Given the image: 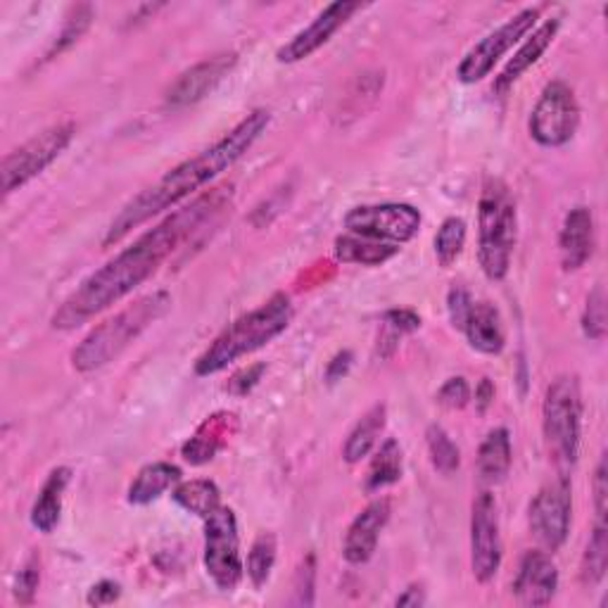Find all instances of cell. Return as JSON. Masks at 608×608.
Instances as JSON below:
<instances>
[{
	"label": "cell",
	"instance_id": "cell-6",
	"mask_svg": "<svg viewBox=\"0 0 608 608\" xmlns=\"http://www.w3.org/2000/svg\"><path fill=\"white\" fill-rule=\"evenodd\" d=\"M543 426L554 466L561 478H568L578 464L582 435V393L576 376L551 381L543 404Z\"/></svg>",
	"mask_w": 608,
	"mask_h": 608
},
{
	"label": "cell",
	"instance_id": "cell-36",
	"mask_svg": "<svg viewBox=\"0 0 608 608\" xmlns=\"http://www.w3.org/2000/svg\"><path fill=\"white\" fill-rule=\"evenodd\" d=\"M437 402H440L447 409H464L470 402V387H468L466 378H462V376L449 378L440 387V393H437Z\"/></svg>",
	"mask_w": 608,
	"mask_h": 608
},
{
	"label": "cell",
	"instance_id": "cell-35",
	"mask_svg": "<svg viewBox=\"0 0 608 608\" xmlns=\"http://www.w3.org/2000/svg\"><path fill=\"white\" fill-rule=\"evenodd\" d=\"M39 582H41V564L37 556H31L14 578V599L20 604H31L33 597H37Z\"/></svg>",
	"mask_w": 608,
	"mask_h": 608
},
{
	"label": "cell",
	"instance_id": "cell-15",
	"mask_svg": "<svg viewBox=\"0 0 608 608\" xmlns=\"http://www.w3.org/2000/svg\"><path fill=\"white\" fill-rule=\"evenodd\" d=\"M559 589V570L547 551H526L520 559L514 595L520 606H547Z\"/></svg>",
	"mask_w": 608,
	"mask_h": 608
},
{
	"label": "cell",
	"instance_id": "cell-7",
	"mask_svg": "<svg viewBox=\"0 0 608 608\" xmlns=\"http://www.w3.org/2000/svg\"><path fill=\"white\" fill-rule=\"evenodd\" d=\"M77 136V126L72 122L50 126L37 136L29 139L24 145L12 150L3 160V191L6 195L20 191L31 179L43 174L62 152L70 148Z\"/></svg>",
	"mask_w": 608,
	"mask_h": 608
},
{
	"label": "cell",
	"instance_id": "cell-18",
	"mask_svg": "<svg viewBox=\"0 0 608 608\" xmlns=\"http://www.w3.org/2000/svg\"><path fill=\"white\" fill-rule=\"evenodd\" d=\"M559 250H561V264L566 272H578L595 252V216L589 207H572L561 226L559 235Z\"/></svg>",
	"mask_w": 608,
	"mask_h": 608
},
{
	"label": "cell",
	"instance_id": "cell-24",
	"mask_svg": "<svg viewBox=\"0 0 608 608\" xmlns=\"http://www.w3.org/2000/svg\"><path fill=\"white\" fill-rule=\"evenodd\" d=\"M399 252V245L393 243H381L362 239V235H341L335 241V257L347 264H362V266H381L387 260H393Z\"/></svg>",
	"mask_w": 608,
	"mask_h": 608
},
{
	"label": "cell",
	"instance_id": "cell-23",
	"mask_svg": "<svg viewBox=\"0 0 608 608\" xmlns=\"http://www.w3.org/2000/svg\"><path fill=\"white\" fill-rule=\"evenodd\" d=\"M181 480V468L166 462H155L148 464L145 468L139 470L136 480L129 487V501L136 506H145L150 501L160 499L169 487L176 485Z\"/></svg>",
	"mask_w": 608,
	"mask_h": 608
},
{
	"label": "cell",
	"instance_id": "cell-40",
	"mask_svg": "<svg viewBox=\"0 0 608 608\" xmlns=\"http://www.w3.org/2000/svg\"><path fill=\"white\" fill-rule=\"evenodd\" d=\"M264 371H266V366H264V364H257V366L243 368L241 374H235V376L226 383V391H229L231 395H239V397L247 395V393L252 391V387H255V385L260 383V378H262Z\"/></svg>",
	"mask_w": 608,
	"mask_h": 608
},
{
	"label": "cell",
	"instance_id": "cell-44",
	"mask_svg": "<svg viewBox=\"0 0 608 608\" xmlns=\"http://www.w3.org/2000/svg\"><path fill=\"white\" fill-rule=\"evenodd\" d=\"M424 604H426V595L418 585H412L409 589H404V592L395 599V606H402V608H418Z\"/></svg>",
	"mask_w": 608,
	"mask_h": 608
},
{
	"label": "cell",
	"instance_id": "cell-27",
	"mask_svg": "<svg viewBox=\"0 0 608 608\" xmlns=\"http://www.w3.org/2000/svg\"><path fill=\"white\" fill-rule=\"evenodd\" d=\"M174 501L183 506L189 514H195L200 518H207L212 511L222 506V493L212 480H191L181 483L174 489Z\"/></svg>",
	"mask_w": 608,
	"mask_h": 608
},
{
	"label": "cell",
	"instance_id": "cell-9",
	"mask_svg": "<svg viewBox=\"0 0 608 608\" xmlns=\"http://www.w3.org/2000/svg\"><path fill=\"white\" fill-rule=\"evenodd\" d=\"M580 126V105L564 81H551L530 114V136L543 148H561L572 141Z\"/></svg>",
	"mask_w": 608,
	"mask_h": 608
},
{
	"label": "cell",
	"instance_id": "cell-43",
	"mask_svg": "<svg viewBox=\"0 0 608 608\" xmlns=\"http://www.w3.org/2000/svg\"><path fill=\"white\" fill-rule=\"evenodd\" d=\"M352 368V352H337L335 357L328 362V368H326V383L328 385H335L337 381H343Z\"/></svg>",
	"mask_w": 608,
	"mask_h": 608
},
{
	"label": "cell",
	"instance_id": "cell-42",
	"mask_svg": "<svg viewBox=\"0 0 608 608\" xmlns=\"http://www.w3.org/2000/svg\"><path fill=\"white\" fill-rule=\"evenodd\" d=\"M120 597H122V587L120 585H116L114 580H100L91 587L89 604L91 606H110Z\"/></svg>",
	"mask_w": 608,
	"mask_h": 608
},
{
	"label": "cell",
	"instance_id": "cell-29",
	"mask_svg": "<svg viewBox=\"0 0 608 608\" xmlns=\"http://www.w3.org/2000/svg\"><path fill=\"white\" fill-rule=\"evenodd\" d=\"M466 245V222L459 216H449L443 222L440 231L435 235V257L440 266L449 268L456 260L462 257Z\"/></svg>",
	"mask_w": 608,
	"mask_h": 608
},
{
	"label": "cell",
	"instance_id": "cell-11",
	"mask_svg": "<svg viewBox=\"0 0 608 608\" xmlns=\"http://www.w3.org/2000/svg\"><path fill=\"white\" fill-rule=\"evenodd\" d=\"M539 20V8H526L518 14H514L511 20H506L499 29L473 45L466 58L462 60L459 70H456V77H459L462 83H478L483 81L489 72L495 70V64L509 53V50L526 37V33L535 27Z\"/></svg>",
	"mask_w": 608,
	"mask_h": 608
},
{
	"label": "cell",
	"instance_id": "cell-28",
	"mask_svg": "<svg viewBox=\"0 0 608 608\" xmlns=\"http://www.w3.org/2000/svg\"><path fill=\"white\" fill-rule=\"evenodd\" d=\"M608 570V528L606 523L597 520V526L589 537L587 549L580 564V580L585 587H597Z\"/></svg>",
	"mask_w": 608,
	"mask_h": 608
},
{
	"label": "cell",
	"instance_id": "cell-16",
	"mask_svg": "<svg viewBox=\"0 0 608 608\" xmlns=\"http://www.w3.org/2000/svg\"><path fill=\"white\" fill-rule=\"evenodd\" d=\"M233 64H235L233 53L197 62L195 67L185 70L172 83V89L166 91V98H164L166 105L179 110V108H189V105L200 103L202 98H207L219 87V83H222V79L233 70Z\"/></svg>",
	"mask_w": 608,
	"mask_h": 608
},
{
	"label": "cell",
	"instance_id": "cell-4",
	"mask_svg": "<svg viewBox=\"0 0 608 608\" xmlns=\"http://www.w3.org/2000/svg\"><path fill=\"white\" fill-rule=\"evenodd\" d=\"M293 321V304L291 297L276 293L272 300H266L262 307L250 312L214 337V343L200 354L195 362L197 376H214L224 371L235 359L252 354L278 337Z\"/></svg>",
	"mask_w": 608,
	"mask_h": 608
},
{
	"label": "cell",
	"instance_id": "cell-38",
	"mask_svg": "<svg viewBox=\"0 0 608 608\" xmlns=\"http://www.w3.org/2000/svg\"><path fill=\"white\" fill-rule=\"evenodd\" d=\"M470 307H473V297L468 295V291L459 288V285L449 291V295H447V312H449V321H452L454 328H459V331L464 328L466 318L470 314Z\"/></svg>",
	"mask_w": 608,
	"mask_h": 608
},
{
	"label": "cell",
	"instance_id": "cell-30",
	"mask_svg": "<svg viewBox=\"0 0 608 608\" xmlns=\"http://www.w3.org/2000/svg\"><path fill=\"white\" fill-rule=\"evenodd\" d=\"M276 537L272 533H262L255 543H252V549L247 554V578L252 580L255 587L266 585L268 576H272L274 564H276Z\"/></svg>",
	"mask_w": 608,
	"mask_h": 608
},
{
	"label": "cell",
	"instance_id": "cell-1",
	"mask_svg": "<svg viewBox=\"0 0 608 608\" xmlns=\"http://www.w3.org/2000/svg\"><path fill=\"white\" fill-rule=\"evenodd\" d=\"M231 195V185L207 191L205 195L195 197L191 205H183L174 214H169L164 222L143 233L136 243L122 250L105 266L95 268L60 304V310L53 314V328L74 331L136 291L152 274H158V268L172 257L174 250L191 241V235H195L207 222L212 224L229 207Z\"/></svg>",
	"mask_w": 608,
	"mask_h": 608
},
{
	"label": "cell",
	"instance_id": "cell-41",
	"mask_svg": "<svg viewBox=\"0 0 608 608\" xmlns=\"http://www.w3.org/2000/svg\"><path fill=\"white\" fill-rule=\"evenodd\" d=\"M595 511H597V520L606 523V509H608V473H606V456H601L597 470H595Z\"/></svg>",
	"mask_w": 608,
	"mask_h": 608
},
{
	"label": "cell",
	"instance_id": "cell-22",
	"mask_svg": "<svg viewBox=\"0 0 608 608\" xmlns=\"http://www.w3.org/2000/svg\"><path fill=\"white\" fill-rule=\"evenodd\" d=\"M511 470V437L506 428H495L478 452V476L485 485H499Z\"/></svg>",
	"mask_w": 608,
	"mask_h": 608
},
{
	"label": "cell",
	"instance_id": "cell-31",
	"mask_svg": "<svg viewBox=\"0 0 608 608\" xmlns=\"http://www.w3.org/2000/svg\"><path fill=\"white\" fill-rule=\"evenodd\" d=\"M428 440V452H430V462L433 468L443 476H452V473L459 470L462 464V452L454 445L452 437L443 426H430L426 433Z\"/></svg>",
	"mask_w": 608,
	"mask_h": 608
},
{
	"label": "cell",
	"instance_id": "cell-21",
	"mask_svg": "<svg viewBox=\"0 0 608 608\" xmlns=\"http://www.w3.org/2000/svg\"><path fill=\"white\" fill-rule=\"evenodd\" d=\"M70 480H72V468L58 466L50 470V476L45 478L39 493V499L31 509V526L39 533L50 535L58 528L60 516H62V497Z\"/></svg>",
	"mask_w": 608,
	"mask_h": 608
},
{
	"label": "cell",
	"instance_id": "cell-10",
	"mask_svg": "<svg viewBox=\"0 0 608 608\" xmlns=\"http://www.w3.org/2000/svg\"><path fill=\"white\" fill-rule=\"evenodd\" d=\"M345 229L362 239L402 245L416 239L420 229V212L402 202L385 205H362L345 214Z\"/></svg>",
	"mask_w": 608,
	"mask_h": 608
},
{
	"label": "cell",
	"instance_id": "cell-37",
	"mask_svg": "<svg viewBox=\"0 0 608 608\" xmlns=\"http://www.w3.org/2000/svg\"><path fill=\"white\" fill-rule=\"evenodd\" d=\"M91 17H93V14H91V8H89V6L77 8V14L70 17V22H67V27H64V31H62V37H60V41H58V45H55L58 53H62L64 48H70L72 43H77V41L83 37V31H87L89 24H91Z\"/></svg>",
	"mask_w": 608,
	"mask_h": 608
},
{
	"label": "cell",
	"instance_id": "cell-20",
	"mask_svg": "<svg viewBox=\"0 0 608 608\" xmlns=\"http://www.w3.org/2000/svg\"><path fill=\"white\" fill-rule=\"evenodd\" d=\"M468 345L483 354H499L506 345V333L497 307L489 302H473L470 314L462 328Z\"/></svg>",
	"mask_w": 608,
	"mask_h": 608
},
{
	"label": "cell",
	"instance_id": "cell-13",
	"mask_svg": "<svg viewBox=\"0 0 608 608\" xmlns=\"http://www.w3.org/2000/svg\"><path fill=\"white\" fill-rule=\"evenodd\" d=\"M470 566L478 582H489L501 566L499 514L493 493H483L473 501L470 511Z\"/></svg>",
	"mask_w": 608,
	"mask_h": 608
},
{
	"label": "cell",
	"instance_id": "cell-33",
	"mask_svg": "<svg viewBox=\"0 0 608 608\" xmlns=\"http://www.w3.org/2000/svg\"><path fill=\"white\" fill-rule=\"evenodd\" d=\"M582 331L589 341H604L606 337V295L601 285L589 293L585 314H582Z\"/></svg>",
	"mask_w": 608,
	"mask_h": 608
},
{
	"label": "cell",
	"instance_id": "cell-25",
	"mask_svg": "<svg viewBox=\"0 0 608 608\" xmlns=\"http://www.w3.org/2000/svg\"><path fill=\"white\" fill-rule=\"evenodd\" d=\"M383 428H385V407L383 404H376V407L368 409L359 424L354 426V430L349 433L347 443H345V452H343L345 462L359 464L364 456H368V452L376 447Z\"/></svg>",
	"mask_w": 608,
	"mask_h": 608
},
{
	"label": "cell",
	"instance_id": "cell-32",
	"mask_svg": "<svg viewBox=\"0 0 608 608\" xmlns=\"http://www.w3.org/2000/svg\"><path fill=\"white\" fill-rule=\"evenodd\" d=\"M231 414H222V416H212L207 420V428H210V440H205V437L195 435L191 443L183 445V456L185 462L191 464H207L214 459L216 449L222 447V440H219V435H224V426H226V418Z\"/></svg>",
	"mask_w": 608,
	"mask_h": 608
},
{
	"label": "cell",
	"instance_id": "cell-2",
	"mask_svg": "<svg viewBox=\"0 0 608 608\" xmlns=\"http://www.w3.org/2000/svg\"><path fill=\"white\" fill-rule=\"evenodd\" d=\"M268 122H272V114L266 110L250 112L222 141H216L212 148L197 152L195 158L181 162L155 185H150V189L129 200L122 212L112 219L103 245L112 247L124 241L133 229H139L141 224L150 222L152 216L166 212L169 207H176L179 202L191 197L195 191L202 189V185H207L212 179L226 172V169H231L252 145H255V141L266 131Z\"/></svg>",
	"mask_w": 608,
	"mask_h": 608
},
{
	"label": "cell",
	"instance_id": "cell-17",
	"mask_svg": "<svg viewBox=\"0 0 608 608\" xmlns=\"http://www.w3.org/2000/svg\"><path fill=\"white\" fill-rule=\"evenodd\" d=\"M387 520H391V501L387 499L371 501L366 509L352 520L343 547L347 564L362 566L374 556L378 547V537L387 526Z\"/></svg>",
	"mask_w": 608,
	"mask_h": 608
},
{
	"label": "cell",
	"instance_id": "cell-39",
	"mask_svg": "<svg viewBox=\"0 0 608 608\" xmlns=\"http://www.w3.org/2000/svg\"><path fill=\"white\" fill-rule=\"evenodd\" d=\"M383 321H385V328L395 331L397 335L414 333L420 328V316L412 310H391V312H385Z\"/></svg>",
	"mask_w": 608,
	"mask_h": 608
},
{
	"label": "cell",
	"instance_id": "cell-8",
	"mask_svg": "<svg viewBox=\"0 0 608 608\" xmlns=\"http://www.w3.org/2000/svg\"><path fill=\"white\" fill-rule=\"evenodd\" d=\"M205 568L222 592H233L243 580L239 520L229 506H219L205 518Z\"/></svg>",
	"mask_w": 608,
	"mask_h": 608
},
{
	"label": "cell",
	"instance_id": "cell-14",
	"mask_svg": "<svg viewBox=\"0 0 608 608\" xmlns=\"http://www.w3.org/2000/svg\"><path fill=\"white\" fill-rule=\"evenodd\" d=\"M359 10H364V3H347V0L331 3L307 29L295 33V37L278 50L276 60L283 64L307 60L318 48H324L333 39V33L341 31L352 20V14Z\"/></svg>",
	"mask_w": 608,
	"mask_h": 608
},
{
	"label": "cell",
	"instance_id": "cell-3",
	"mask_svg": "<svg viewBox=\"0 0 608 608\" xmlns=\"http://www.w3.org/2000/svg\"><path fill=\"white\" fill-rule=\"evenodd\" d=\"M169 307H172V295L164 291L150 293L129 304L83 337L72 352V366L79 374H91V371L108 366L131 343H136L155 321H160Z\"/></svg>",
	"mask_w": 608,
	"mask_h": 608
},
{
	"label": "cell",
	"instance_id": "cell-34",
	"mask_svg": "<svg viewBox=\"0 0 608 608\" xmlns=\"http://www.w3.org/2000/svg\"><path fill=\"white\" fill-rule=\"evenodd\" d=\"M314 589H316V556L307 554L295 572V606H312L314 604Z\"/></svg>",
	"mask_w": 608,
	"mask_h": 608
},
{
	"label": "cell",
	"instance_id": "cell-12",
	"mask_svg": "<svg viewBox=\"0 0 608 608\" xmlns=\"http://www.w3.org/2000/svg\"><path fill=\"white\" fill-rule=\"evenodd\" d=\"M570 480L561 478L539 489L530 501V530L547 551H559L570 533Z\"/></svg>",
	"mask_w": 608,
	"mask_h": 608
},
{
	"label": "cell",
	"instance_id": "cell-26",
	"mask_svg": "<svg viewBox=\"0 0 608 608\" xmlns=\"http://www.w3.org/2000/svg\"><path fill=\"white\" fill-rule=\"evenodd\" d=\"M402 468H404L402 447L395 437H387V440L381 445V449L376 452L374 462H371L368 476H366V489L368 493H378V489L383 487L395 485L402 478Z\"/></svg>",
	"mask_w": 608,
	"mask_h": 608
},
{
	"label": "cell",
	"instance_id": "cell-45",
	"mask_svg": "<svg viewBox=\"0 0 608 608\" xmlns=\"http://www.w3.org/2000/svg\"><path fill=\"white\" fill-rule=\"evenodd\" d=\"M495 399V385L489 383V378H483L480 385L476 387V404H478V412L485 414L489 404H493Z\"/></svg>",
	"mask_w": 608,
	"mask_h": 608
},
{
	"label": "cell",
	"instance_id": "cell-19",
	"mask_svg": "<svg viewBox=\"0 0 608 608\" xmlns=\"http://www.w3.org/2000/svg\"><path fill=\"white\" fill-rule=\"evenodd\" d=\"M559 29H561V22H559V20H547L545 24H539V27L530 33V37L526 39V43H523V45L518 48V53L509 60V64L504 67V72H501V74L497 77V81H495V89H497L499 93H504L506 89H511L514 83H516L523 74H526L539 58H543V55L547 53V48L554 43V39H556V33H559Z\"/></svg>",
	"mask_w": 608,
	"mask_h": 608
},
{
	"label": "cell",
	"instance_id": "cell-5",
	"mask_svg": "<svg viewBox=\"0 0 608 608\" xmlns=\"http://www.w3.org/2000/svg\"><path fill=\"white\" fill-rule=\"evenodd\" d=\"M516 239V200L509 185L501 179L489 176L483 183L478 202V260L489 281H501L509 274Z\"/></svg>",
	"mask_w": 608,
	"mask_h": 608
}]
</instances>
